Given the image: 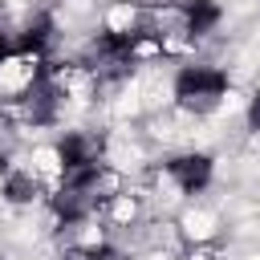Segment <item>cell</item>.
I'll list each match as a JSON object with an SVG mask.
<instances>
[{
	"instance_id": "6da1fadb",
	"label": "cell",
	"mask_w": 260,
	"mask_h": 260,
	"mask_svg": "<svg viewBox=\"0 0 260 260\" xmlns=\"http://www.w3.org/2000/svg\"><path fill=\"white\" fill-rule=\"evenodd\" d=\"M228 93V73L215 69V65H187L179 77H175V98L183 110H195V114H207L219 106V98Z\"/></svg>"
},
{
	"instance_id": "7a4b0ae2",
	"label": "cell",
	"mask_w": 260,
	"mask_h": 260,
	"mask_svg": "<svg viewBox=\"0 0 260 260\" xmlns=\"http://www.w3.org/2000/svg\"><path fill=\"white\" fill-rule=\"evenodd\" d=\"M167 175L179 183V191L195 195V191H203L211 183V158L207 154H179V158L167 162Z\"/></svg>"
},
{
	"instance_id": "3957f363",
	"label": "cell",
	"mask_w": 260,
	"mask_h": 260,
	"mask_svg": "<svg viewBox=\"0 0 260 260\" xmlns=\"http://www.w3.org/2000/svg\"><path fill=\"white\" fill-rule=\"evenodd\" d=\"M57 154H61L65 175H73V171H85V167L102 162V142L89 138V134H65L61 146H57Z\"/></svg>"
},
{
	"instance_id": "277c9868",
	"label": "cell",
	"mask_w": 260,
	"mask_h": 260,
	"mask_svg": "<svg viewBox=\"0 0 260 260\" xmlns=\"http://www.w3.org/2000/svg\"><path fill=\"white\" fill-rule=\"evenodd\" d=\"M57 102H61V89L49 81V73H45V69H37L32 85L24 89V110H28V118H32V122H53Z\"/></svg>"
},
{
	"instance_id": "5b68a950",
	"label": "cell",
	"mask_w": 260,
	"mask_h": 260,
	"mask_svg": "<svg viewBox=\"0 0 260 260\" xmlns=\"http://www.w3.org/2000/svg\"><path fill=\"white\" fill-rule=\"evenodd\" d=\"M179 16H183V32L203 37L219 24V4L215 0H179Z\"/></svg>"
},
{
	"instance_id": "8992f818",
	"label": "cell",
	"mask_w": 260,
	"mask_h": 260,
	"mask_svg": "<svg viewBox=\"0 0 260 260\" xmlns=\"http://www.w3.org/2000/svg\"><path fill=\"white\" fill-rule=\"evenodd\" d=\"M4 195H8L12 203H28V199L37 195V179H32V175H8Z\"/></svg>"
},
{
	"instance_id": "52a82bcc",
	"label": "cell",
	"mask_w": 260,
	"mask_h": 260,
	"mask_svg": "<svg viewBox=\"0 0 260 260\" xmlns=\"http://www.w3.org/2000/svg\"><path fill=\"white\" fill-rule=\"evenodd\" d=\"M49 28H53V24H49L45 16H41L37 24H28V32H24V41H20V49H28V53H41V49L49 45Z\"/></svg>"
},
{
	"instance_id": "ba28073f",
	"label": "cell",
	"mask_w": 260,
	"mask_h": 260,
	"mask_svg": "<svg viewBox=\"0 0 260 260\" xmlns=\"http://www.w3.org/2000/svg\"><path fill=\"white\" fill-rule=\"evenodd\" d=\"M248 122H252V130H260V93H256L252 106H248Z\"/></svg>"
},
{
	"instance_id": "9c48e42d",
	"label": "cell",
	"mask_w": 260,
	"mask_h": 260,
	"mask_svg": "<svg viewBox=\"0 0 260 260\" xmlns=\"http://www.w3.org/2000/svg\"><path fill=\"white\" fill-rule=\"evenodd\" d=\"M4 57H8V37L0 32V61H4Z\"/></svg>"
}]
</instances>
